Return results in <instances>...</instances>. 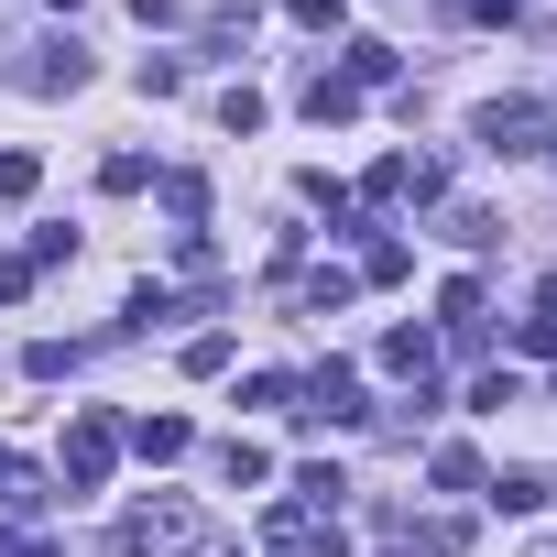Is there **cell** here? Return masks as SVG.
I'll return each mask as SVG.
<instances>
[{
	"label": "cell",
	"instance_id": "cell-2",
	"mask_svg": "<svg viewBox=\"0 0 557 557\" xmlns=\"http://www.w3.org/2000/svg\"><path fill=\"white\" fill-rule=\"evenodd\" d=\"M110 470H121V416H99V405H88V416L66 426V459H55V481H66V492H99Z\"/></svg>",
	"mask_w": 557,
	"mask_h": 557
},
{
	"label": "cell",
	"instance_id": "cell-21",
	"mask_svg": "<svg viewBox=\"0 0 557 557\" xmlns=\"http://www.w3.org/2000/svg\"><path fill=\"white\" fill-rule=\"evenodd\" d=\"M470 405H481V416H503V405H524V383H513V372H503V361H492V372H481V383H470Z\"/></svg>",
	"mask_w": 557,
	"mask_h": 557
},
{
	"label": "cell",
	"instance_id": "cell-11",
	"mask_svg": "<svg viewBox=\"0 0 557 557\" xmlns=\"http://www.w3.org/2000/svg\"><path fill=\"white\" fill-rule=\"evenodd\" d=\"M296 503H307V513H339V503H350V470H339V459H307V470H296Z\"/></svg>",
	"mask_w": 557,
	"mask_h": 557
},
{
	"label": "cell",
	"instance_id": "cell-26",
	"mask_svg": "<svg viewBox=\"0 0 557 557\" xmlns=\"http://www.w3.org/2000/svg\"><path fill=\"white\" fill-rule=\"evenodd\" d=\"M34 186H45V164H34V153H0V197H34Z\"/></svg>",
	"mask_w": 557,
	"mask_h": 557
},
{
	"label": "cell",
	"instance_id": "cell-19",
	"mask_svg": "<svg viewBox=\"0 0 557 557\" xmlns=\"http://www.w3.org/2000/svg\"><path fill=\"white\" fill-rule=\"evenodd\" d=\"M99 186H110V197H143V186H153V164H143V153H110V164H99Z\"/></svg>",
	"mask_w": 557,
	"mask_h": 557
},
{
	"label": "cell",
	"instance_id": "cell-23",
	"mask_svg": "<svg viewBox=\"0 0 557 557\" xmlns=\"http://www.w3.org/2000/svg\"><path fill=\"white\" fill-rule=\"evenodd\" d=\"M164 208H175V219L197 230V219H208V186H197V175H164Z\"/></svg>",
	"mask_w": 557,
	"mask_h": 557
},
{
	"label": "cell",
	"instance_id": "cell-20",
	"mask_svg": "<svg viewBox=\"0 0 557 557\" xmlns=\"http://www.w3.org/2000/svg\"><path fill=\"white\" fill-rule=\"evenodd\" d=\"M23 372H34V383H66V372H77V350H66V339H34V350H23Z\"/></svg>",
	"mask_w": 557,
	"mask_h": 557
},
{
	"label": "cell",
	"instance_id": "cell-1",
	"mask_svg": "<svg viewBox=\"0 0 557 557\" xmlns=\"http://www.w3.org/2000/svg\"><path fill=\"white\" fill-rule=\"evenodd\" d=\"M470 132H481V153H492V164H524V153H557V110H546V99H492V110H481Z\"/></svg>",
	"mask_w": 557,
	"mask_h": 557
},
{
	"label": "cell",
	"instance_id": "cell-14",
	"mask_svg": "<svg viewBox=\"0 0 557 557\" xmlns=\"http://www.w3.org/2000/svg\"><path fill=\"white\" fill-rule=\"evenodd\" d=\"M426 481H437V492H481V481H492V470H481V459H470V448H437V459H426Z\"/></svg>",
	"mask_w": 557,
	"mask_h": 557
},
{
	"label": "cell",
	"instance_id": "cell-15",
	"mask_svg": "<svg viewBox=\"0 0 557 557\" xmlns=\"http://www.w3.org/2000/svg\"><path fill=\"white\" fill-rule=\"evenodd\" d=\"M405 273H416L405 240H372V251H361V285H405Z\"/></svg>",
	"mask_w": 557,
	"mask_h": 557
},
{
	"label": "cell",
	"instance_id": "cell-9",
	"mask_svg": "<svg viewBox=\"0 0 557 557\" xmlns=\"http://www.w3.org/2000/svg\"><path fill=\"white\" fill-rule=\"evenodd\" d=\"M307 121H318V132L361 121V88H350V77H307Z\"/></svg>",
	"mask_w": 557,
	"mask_h": 557
},
{
	"label": "cell",
	"instance_id": "cell-10",
	"mask_svg": "<svg viewBox=\"0 0 557 557\" xmlns=\"http://www.w3.org/2000/svg\"><path fill=\"white\" fill-rule=\"evenodd\" d=\"M219 481H230V492L273 481V448H262V437H219Z\"/></svg>",
	"mask_w": 557,
	"mask_h": 557
},
{
	"label": "cell",
	"instance_id": "cell-27",
	"mask_svg": "<svg viewBox=\"0 0 557 557\" xmlns=\"http://www.w3.org/2000/svg\"><path fill=\"white\" fill-rule=\"evenodd\" d=\"M459 12H470V23H513V12H524V0H459Z\"/></svg>",
	"mask_w": 557,
	"mask_h": 557
},
{
	"label": "cell",
	"instance_id": "cell-22",
	"mask_svg": "<svg viewBox=\"0 0 557 557\" xmlns=\"http://www.w3.org/2000/svg\"><path fill=\"white\" fill-rule=\"evenodd\" d=\"M34 285H45V273H34V251H0V307H23Z\"/></svg>",
	"mask_w": 557,
	"mask_h": 557
},
{
	"label": "cell",
	"instance_id": "cell-3",
	"mask_svg": "<svg viewBox=\"0 0 557 557\" xmlns=\"http://www.w3.org/2000/svg\"><path fill=\"white\" fill-rule=\"evenodd\" d=\"M197 546V503H143L121 513V557H186Z\"/></svg>",
	"mask_w": 557,
	"mask_h": 557
},
{
	"label": "cell",
	"instance_id": "cell-18",
	"mask_svg": "<svg viewBox=\"0 0 557 557\" xmlns=\"http://www.w3.org/2000/svg\"><path fill=\"white\" fill-rule=\"evenodd\" d=\"M219 132H262V88H219Z\"/></svg>",
	"mask_w": 557,
	"mask_h": 557
},
{
	"label": "cell",
	"instance_id": "cell-16",
	"mask_svg": "<svg viewBox=\"0 0 557 557\" xmlns=\"http://www.w3.org/2000/svg\"><path fill=\"white\" fill-rule=\"evenodd\" d=\"M481 492H492L503 513H535V503H546V481H535V470H503V481H481Z\"/></svg>",
	"mask_w": 557,
	"mask_h": 557
},
{
	"label": "cell",
	"instance_id": "cell-4",
	"mask_svg": "<svg viewBox=\"0 0 557 557\" xmlns=\"http://www.w3.org/2000/svg\"><path fill=\"white\" fill-rule=\"evenodd\" d=\"M296 416H318V426H361L372 405H361V372L350 361H318L307 383H296Z\"/></svg>",
	"mask_w": 557,
	"mask_h": 557
},
{
	"label": "cell",
	"instance_id": "cell-5",
	"mask_svg": "<svg viewBox=\"0 0 557 557\" xmlns=\"http://www.w3.org/2000/svg\"><path fill=\"white\" fill-rule=\"evenodd\" d=\"M34 99H66V88H88V45L66 34V45H34V66H12Z\"/></svg>",
	"mask_w": 557,
	"mask_h": 557
},
{
	"label": "cell",
	"instance_id": "cell-24",
	"mask_svg": "<svg viewBox=\"0 0 557 557\" xmlns=\"http://www.w3.org/2000/svg\"><path fill=\"white\" fill-rule=\"evenodd\" d=\"M285 12H296L307 34H339V23H350V0H285Z\"/></svg>",
	"mask_w": 557,
	"mask_h": 557
},
{
	"label": "cell",
	"instance_id": "cell-12",
	"mask_svg": "<svg viewBox=\"0 0 557 557\" xmlns=\"http://www.w3.org/2000/svg\"><path fill=\"white\" fill-rule=\"evenodd\" d=\"M426 361H437V339H426V329H383V372L426 383Z\"/></svg>",
	"mask_w": 557,
	"mask_h": 557
},
{
	"label": "cell",
	"instance_id": "cell-8",
	"mask_svg": "<svg viewBox=\"0 0 557 557\" xmlns=\"http://www.w3.org/2000/svg\"><path fill=\"white\" fill-rule=\"evenodd\" d=\"M350 285H361L350 262H318L307 285H296V307H307V318H339V307H350Z\"/></svg>",
	"mask_w": 557,
	"mask_h": 557
},
{
	"label": "cell",
	"instance_id": "cell-6",
	"mask_svg": "<svg viewBox=\"0 0 557 557\" xmlns=\"http://www.w3.org/2000/svg\"><path fill=\"white\" fill-rule=\"evenodd\" d=\"M121 448L164 470V459H186V448H197V426H186V416H132V426H121Z\"/></svg>",
	"mask_w": 557,
	"mask_h": 557
},
{
	"label": "cell",
	"instance_id": "cell-28",
	"mask_svg": "<svg viewBox=\"0 0 557 557\" xmlns=\"http://www.w3.org/2000/svg\"><path fill=\"white\" fill-rule=\"evenodd\" d=\"M0 557H55V546L45 535H0Z\"/></svg>",
	"mask_w": 557,
	"mask_h": 557
},
{
	"label": "cell",
	"instance_id": "cell-13",
	"mask_svg": "<svg viewBox=\"0 0 557 557\" xmlns=\"http://www.w3.org/2000/svg\"><path fill=\"white\" fill-rule=\"evenodd\" d=\"M405 546H416V557H459V546H470V513H426Z\"/></svg>",
	"mask_w": 557,
	"mask_h": 557
},
{
	"label": "cell",
	"instance_id": "cell-25",
	"mask_svg": "<svg viewBox=\"0 0 557 557\" xmlns=\"http://www.w3.org/2000/svg\"><path fill=\"white\" fill-rule=\"evenodd\" d=\"M0 503H45V492H34V470H23V448H0Z\"/></svg>",
	"mask_w": 557,
	"mask_h": 557
},
{
	"label": "cell",
	"instance_id": "cell-7",
	"mask_svg": "<svg viewBox=\"0 0 557 557\" xmlns=\"http://www.w3.org/2000/svg\"><path fill=\"white\" fill-rule=\"evenodd\" d=\"M394 66H405V55H394L383 34H350V45H339V77H350V88H383Z\"/></svg>",
	"mask_w": 557,
	"mask_h": 557
},
{
	"label": "cell",
	"instance_id": "cell-17",
	"mask_svg": "<svg viewBox=\"0 0 557 557\" xmlns=\"http://www.w3.org/2000/svg\"><path fill=\"white\" fill-rule=\"evenodd\" d=\"M437 318H448V329H470V318H481V285H470V273H448V285H437Z\"/></svg>",
	"mask_w": 557,
	"mask_h": 557
}]
</instances>
